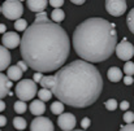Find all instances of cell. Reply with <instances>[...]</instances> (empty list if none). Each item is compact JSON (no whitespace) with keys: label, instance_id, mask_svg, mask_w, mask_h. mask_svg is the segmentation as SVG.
Returning <instances> with one entry per match:
<instances>
[{"label":"cell","instance_id":"35","mask_svg":"<svg viewBox=\"0 0 134 131\" xmlns=\"http://www.w3.org/2000/svg\"><path fill=\"white\" fill-rule=\"evenodd\" d=\"M5 125H7V118L3 114H0V127H4Z\"/></svg>","mask_w":134,"mask_h":131},{"label":"cell","instance_id":"5","mask_svg":"<svg viewBox=\"0 0 134 131\" xmlns=\"http://www.w3.org/2000/svg\"><path fill=\"white\" fill-rule=\"evenodd\" d=\"M1 13L8 20H18L24 13V7L20 0H5L1 5Z\"/></svg>","mask_w":134,"mask_h":131},{"label":"cell","instance_id":"18","mask_svg":"<svg viewBox=\"0 0 134 131\" xmlns=\"http://www.w3.org/2000/svg\"><path fill=\"white\" fill-rule=\"evenodd\" d=\"M51 18H52L53 22L59 23V22L64 21V18H65V13H64V10H61L60 8H55V9L52 10V13H51Z\"/></svg>","mask_w":134,"mask_h":131},{"label":"cell","instance_id":"11","mask_svg":"<svg viewBox=\"0 0 134 131\" xmlns=\"http://www.w3.org/2000/svg\"><path fill=\"white\" fill-rule=\"evenodd\" d=\"M26 4H27V8L34 12V13H41V12H44L46 7L48 4L47 0H26Z\"/></svg>","mask_w":134,"mask_h":131},{"label":"cell","instance_id":"13","mask_svg":"<svg viewBox=\"0 0 134 131\" xmlns=\"http://www.w3.org/2000/svg\"><path fill=\"white\" fill-rule=\"evenodd\" d=\"M10 64V53L7 47L0 45V72L9 68Z\"/></svg>","mask_w":134,"mask_h":131},{"label":"cell","instance_id":"27","mask_svg":"<svg viewBox=\"0 0 134 131\" xmlns=\"http://www.w3.org/2000/svg\"><path fill=\"white\" fill-rule=\"evenodd\" d=\"M124 122H125V123H133L134 122V113L133 112L126 110V112L124 113Z\"/></svg>","mask_w":134,"mask_h":131},{"label":"cell","instance_id":"31","mask_svg":"<svg viewBox=\"0 0 134 131\" xmlns=\"http://www.w3.org/2000/svg\"><path fill=\"white\" fill-rule=\"evenodd\" d=\"M17 65H18V66L22 69V72H24V73H25V72L27 70V68H29V65H27V64H26L24 60H22V61H18V62H17Z\"/></svg>","mask_w":134,"mask_h":131},{"label":"cell","instance_id":"26","mask_svg":"<svg viewBox=\"0 0 134 131\" xmlns=\"http://www.w3.org/2000/svg\"><path fill=\"white\" fill-rule=\"evenodd\" d=\"M104 105H105V108H107V110H115V109H117V101L115 100V99H109V100H107L105 103H104Z\"/></svg>","mask_w":134,"mask_h":131},{"label":"cell","instance_id":"32","mask_svg":"<svg viewBox=\"0 0 134 131\" xmlns=\"http://www.w3.org/2000/svg\"><path fill=\"white\" fill-rule=\"evenodd\" d=\"M120 131H134V125L133 123H128V125H125V126H122Z\"/></svg>","mask_w":134,"mask_h":131},{"label":"cell","instance_id":"24","mask_svg":"<svg viewBox=\"0 0 134 131\" xmlns=\"http://www.w3.org/2000/svg\"><path fill=\"white\" fill-rule=\"evenodd\" d=\"M126 23H128V27L129 30L134 34V8L132 10H129L128 13V17H126Z\"/></svg>","mask_w":134,"mask_h":131},{"label":"cell","instance_id":"15","mask_svg":"<svg viewBox=\"0 0 134 131\" xmlns=\"http://www.w3.org/2000/svg\"><path fill=\"white\" fill-rule=\"evenodd\" d=\"M22 69L18 66V65H13V66H9L8 68V72H7V75L10 81H20L22 78Z\"/></svg>","mask_w":134,"mask_h":131},{"label":"cell","instance_id":"16","mask_svg":"<svg viewBox=\"0 0 134 131\" xmlns=\"http://www.w3.org/2000/svg\"><path fill=\"white\" fill-rule=\"evenodd\" d=\"M107 75H108V79H109L111 82H119V81L122 79V72H121L117 66L109 68Z\"/></svg>","mask_w":134,"mask_h":131},{"label":"cell","instance_id":"17","mask_svg":"<svg viewBox=\"0 0 134 131\" xmlns=\"http://www.w3.org/2000/svg\"><path fill=\"white\" fill-rule=\"evenodd\" d=\"M39 85L43 88L52 90L53 85H55V75H43V78H42V81L39 82Z\"/></svg>","mask_w":134,"mask_h":131},{"label":"cell","instance_id":"41","mask_svg":"<svg viewBox=\"0 0 134 131\" xmlns=\"http://www.w3.org/2000/svg\"><path fill=\"white\" fill-rule=\"evenodd\" d=\"M20 1H21V0H20Z\"/></svg>","mask_w":134,"mask_h":131},{"label":"cell","instance_id":"25","mask_svg":"<svg viewBox=\"0 0 134 131\" xmlns=\"http://www.w3.org/2000/svg\"><path fill=\"white\" fill-rule=\"evenodd\" d=\"M124 73L126 75H133L134 74V62L132 61H126L124 65Z\"/></svg>","mask_w":134,"mask_h":131},{"label":"cell","instance_id":"4","mask_svg":"<svg viewBox=\"0 0 134 131\" xmlns=\"http://www.w3.org/2000/svg\"><path fill=\"white\" fill-rule=\"evenodd\" d=\"M16 95L20 100L30 101L34 99L35 95H38L37 82L33 79H24L16 86Z\"/></svg>","mask_w":134,"mask_h":131},{"label":"cell","instance_id":"29","mask_svg":"<svg viewBox=\"0 0 134 131\" xmlns=\"http://www.w3.org/2000/svg\"><path fill=\"white\" fill-rule=\"evenodd\" d=\"M90 125H91V121H90V118H87V117L82 118V121H81V126H82V129H83V130L89 129Z\"/></svg>","mask_w":134,"mask_h":131},{"label":"cell","instance_id":"36","mask_svg":"<svg viewBox=\"0 0 134 131\" xmlns=\"http://www.w3.org/2000/svg\"><path fill=\"white\" fill-rule=\"evenodd\" d=\"M7 33V26L4 23H0V34H5Z\"/></svg>","mask_w":134,"mask_h":131},{"label":"cell","instance_id":"2","mask_svg":"<svg viewBox=\"0 0 134 131\" xmlns=\"http://www.w3.org/2000/svg\"><path fill=\"white\" fill-rule=\"evenodd\" d=\"M103 90L99 70L85 60H76L60 68L55 74L52 93L73 108H86L94 104Z\"/></svg>","mask_w":134,"mask_h":131},{"label":"cell","instance_id":"21","mask_svg":"<svg viewBox=\"0 0 134 131\" xmlns=\"http://www.w3.org/2000/svg\"><path fill=\"white\" fill-rule=\"evenodd\" d=\"M13 126L17 129V130H25V127L27 126L26 123V120L22 118V117H16L13 118Z\"/></svg>","mask_w":134,"mask_h":131},{"label":"cell","instance_id":"8","mask_svg":"<svg viewBox=\"0 0 134 131\" xmlns=\"http://www.w3.org/2000/svg\"><path fill=\"white\" fill-rule=\"evenodd\" d=\"M30 131H53V123L49 118L38 116L33 120L30 125Z\"/></svg>","mask_w":134,"mask_h":131},{"label":"cell","instance_id":"12","mask_svg":"<svg viewBox=\"0 0 134 131\" xmlns=\"http://www.w3.org/2000/svg\"><path fill=\"white\" fill-rule=\"evenodd\" d=\"M12 87V81L8 78V75L0 73V99H4Z\"/></svg>","mask_w":134,"mask_h":131},{"label":"cell","instance_id":"14","mask_svg":"<svg viewBox=\"0 0 134 131\" xmlns=\"http://www.w3.org/2000/svg\"><path fill=\"white\" fill-rule=\"evenodd\" d=\"M29 109H30V112H31V114H34V116H42L43 113L46 112V104L43 100H34L31 104H30V106H29Z\"/></svg>","mask_w":134,"mask_h":131},{"label":"cell","instance_id":"40","mask_svg":"<svg viewBox=\"0 0 134 131\" xmlns=\"http://www.w3.org/2000/svg\"><path fill=\"white\" fill-rule=\"evenodd\" d=\"M0 13H1V5H0Z\"/></svg>","mask_w":134,"mask_h":131},{"label":"cell","instance_id":"3","mask_svg":"<svg viewBox=\"0 0 134 131\" xmlns=\"http://www.w3.org/2000/svg\"><path fill=\"white\" fill-rule=\"evenodd\" d=\"M117 45L115 25L99 17L80 23L73 33L76 53L85 61L102 62L112 56Z\"/></svg>","mask_w":134,"mask_h":131},{"label":"cell","instance_id":"33","mask_svg":"<svg viewBox=\"0 0 134 131\" xmlns=\"http://www.w3.org/2000/svg\"><path fill=\"white\" fill-rule=\"evenodd\" d=\"M42 78H43V74H42V73H39V72L34 73V81H35L37 83H39V82L42 81Z\"/></svg>","mask_w":134,"mask_h":131},{"label":"cell","instance_id":"30","mask_svg":"<svg viewBox=\"0 0 134 131\" xmlns=\"http://www.w3.org/2000/svg\"><path fill=\"white\" fill-rule=\"evenodd\" d=\"M134 79H133V75H126L125 78H124V83L126 85V86H130V85H133Z\"/></svg>","mask_w":134,"mask_h":131},{"label":"cell","instance_id":"1","mask_svg":"<svg viewBox=\"0 0 134 131\" xmlns=\"http://www.w3.org/2000/svg\"><path fill=\"white\" fill-rule=\"evenodd\" d=\"M20 52L35 72L48 73L63 68L70 52L66 31L51 20L34 21L21 38Z\"/></svg>","mask_w":134,"mask_h":131},{"label":"cell","instance_id":"6","mask_svg":"<svg viewBox=\"0 0 134 131\" xmlns=\"http://www.w3.org/2000/svg\"><path fill=\"white\" fill-rule=\"evenodd\" d=\"M117 57L122 61H129L132 57L134 56V45L130 42H128L126 39H124L122 42L116 45V49H115Z\"/></svg>","mask_w":134,"mask_h":131},{"label":"cell","instance_id":"10","mask_svg":"<svg viewBox=\"0 0 134 131\" xmlns=\"http://www.w3.org/2000/svg\"><path fill=\"white\" fill-rule=\"evenodd\" d=\"M1 42H3V45L7 47L8 49H13V48H16L21 44V37L17 33H10L9 31V33H5L3 35Z\"/></svg>","mask_w":134,"mask_h":131},{"label":"cell","instance_id":"28","mask_svg":"<svg viewBox=\"0 0 134 131\" xmlns=\"http://www.w3.org/2000/svg\"><path fill=\"white\" fill-rule=\"evenodd\" d=\"M49 5H52L53 8H60L64 4V0H48Z\"/></svg>","mask_w":134,"mask_h":131},{"label":"cell","instance_id":"39","mask_svg":"<svg viewBox=\"0 0 134 131\" xmlns=\"http://www.w3.org/2000/svg\"><path fill=\"white\" fill-rule=\"evenodd\" d=\"M72 131H83V130H72Z\"/></svg>","mask_w":134,"mask_h":131},{"label":"cell","instance_id":"19","mask_svg":"<svg viewBox=\"0 0 134 131\" xmlns=\"http://www.w3.org/2000/svg\"><path fill=\"white\" fill-rule=\"evenodd\" d=\"M51 112L53 113V114H63L64 113V103L63 101H55V103H52L51 104Z\"/></svg>","mask_w":134,"mask_h":131},{"label":"cell","instance_id":"7","mask_svg":"<svg viewBox=\"0 0 134 131\" xmlns=\"http://www.w3.org/2000/svg\"><path fill=\"white\" fill-rule=\"evenodd\" d=\"M105 9L113 17H120L126 12V0H105Z\"/></svg>","mask_w":134,"mask_h":131},{"label":"cell","instance_id":"42","mask_svg":"<svg viewBox=\"0 0 134 131\" xmlns=\"http://www.w3.org/2000/svg\"><path fill=\"white\" fill-rule=\"evenodd\" d=\"M0 131H1V130H0Z\"/></svg>","mask_w":134,"mask_h":131},{"label":"cell","instance_id":"37","mask_svg":"<svg viewBox=\"0 0 134 131\" xmlns=\"http://www.w3.org/2000/svg\"><path fill=\"white\" fill-rule=\"evenodd\" d=\"M70 1H72L73 4H76V5H82L86 0H70Z\"/></svg>","mask_w":134,"mask_h":131},{"label":"cell","instance_id":"9","mask_svg":"<svg viewBox=\"0 0 134 131\" xmlns=\"http://www.w3.org/2000/svg\"><path fill=\"white\" fill-rule=\"evenodd\" d=\"M76 123H77V120H76L74 114H72V113H63L57 118V125L63 131L74 130Z\"/></svg>","mask_w":134,"mask_h":131},{"label":"cell","instance_id":"23","mask_svg":"<svg viewBox=\"0 0 134 131\" xmlns=\"http://www.w3.org/2000/svg\"><path fill=\"white\" fill-rule=\"evenodd\" d=\"M26 109H27V106H26V104H25L24 100H18V101L14 103V112H16L17 114H22V113H25Z\"/></svg>","mask_w":134,"mask_h":131},{"label":"cell","instance_id":"34","mask_svg":"<svg viewBox=\"0 0 134 131\" xmlns=\"http://www.w3.org/2000/svg\"><path fill=\"white\" fill-rule=\"evenodd\" d=\"M129 105H130V104H129L128 101H122V103H120V108H121V110H125V112L129 109Z\"/></svg>","mask_w":134,"mask_h":131},{"label":"cell","instance_id":"20","mask_svg":"<svg viewBox=\"0 0 134 131\" xmlns=\"http://www.w3.org/2000/svg\"><path fill=\"white\" fill-rule=\"evenodd\" d=\"M52 91L51 90H48V88H43L42 90H39L38 91V96H39V99L41 100H43V101H48V100H51V97H52Z\"/></svg>","mask_w":134,"mask_h":131},{"label":"cell","instance_id":"22","mask_svg":"<svg viewBox=\"0 0 134 131\" xmlns=\"http://www.w3.org/2000/svg\"><path fill=\"white\" fill-rule=\"evenodd\" d=\"M27 27H29V26H27V21H26V20H24V18L16 20V22H14V29H16L17 31H25Z\"/></svg>","mask_w":134,"mask_h":131},{"label":"cell","instance_id":"38","mask_svg":"<svg viewBox=\"0 0 134 131\" xmlns=\"http://www.w3.org/2000/svg\"><path fill=\"white\" fill-rule=\"evenodd\" d=\"M5 109V103L3 101V99H0V112H3Z\"/></svg>","mask_w":134,"mask_h":131}]
</instances>
